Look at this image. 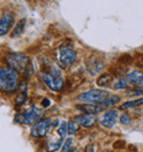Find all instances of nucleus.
Returning <instances> with one entry per match:
<instances>
[{
  "mask_svg": "<svg viewBox=\"0 0 143 152\" xmlns=\"http://www.w3.org/2000/svg\"><path fill=\"white\" fill-rule=\"evenodd\" d=\"M0 88L1 91H12L18 88V74L15 69L2 66L0 69Z\"/></svg>",
  "mask_w": 143,
  "mask_h": 152,
  "instance_id": "obj_1",
  "label": "nucleus"
},
{
  "mask_svg": "<svg viewBox=\"0 0 143 152\" xmlns=\"http://www.w3.org/2000/svg\"><path fill=\"white\" fill-rule=\"evenodd\" d=\"M109 97V93L101 89H91V91L82 93L77 96V100L83 102L85 104H91L95 105L97 103L101 104L106 98Z\"/></svg>",
  "mask_w": 143,
  "mask_h": 152,
  "instance_id": "obj_2",
  "label": "nucleus"
},
{
  "mask_svg": "<svg viewBox=\"0 0 143 152\" xmlns=\"http://www.w3.org/2000/svg\"><path fill=\"white\" fill-rule=\"evenodd\" d=\"M7 63L10 65L12 69L15 72L23 73L26 72V69L28 66V58L26 55L21 53H11L7 55Z\"/></svg>",
  "mask_w": 143,
  "mask_h": 152,
  "instance_id": "obj_3",
  "label": "nucleus"
},
{
  "mask_svg": "<svg viewBox=\"0 0 143 152\" xmlns=\"http://www.w3.org/2000/svg\"><path fill=\"white\" fill-rule=\"evenodd\" d=\"M52 126V121L50 118H44L40 121H38L35 125H33L31 129V136L34 138H41L44 137L49 133L50 129Z\"/></svg>",
  "mask_w": 143,
  "mask_h": 152,
  "instance_id": "obj_4",
  "label": "nucleus"
},
{
  "mask_svg": "<svg viewBox=\"0 0 143 152\" xmlns=\"http://www.w3.org/2000/svg\"><path fill=\"white\" fill-rule=\"evenodd\" d=\"M58 66L61 69H67V66L76 61V52L72 49H62L58 54Z\"/></svg>",
  "mask_w": 143,
  "mask_h": 152,
  "instance_id": "obj_5",
  "label": "nucleus"
},
{
  "mask_svg": "<svg viewBox=\"0 0 143 152\" xmlns=\"http://www.w3.org/2000/svg\"><path fill=\"white\" fill-rule=\"evenodd\" d=\"M39 77L45 83V85L50 89H52L54 91H61L63 87V80H61L60 77H53L51 74L44 72L39 73Z\"/></svg>",
  "mask_w": 143,
  "mask_h": 152,
  "instance_id": "obj_6",
  "label": "nucleus"
},
{
  "mask_svg": "<svg viewBox=\"0 0 143 152\" xmlns=\"http://www.w3.org/2000/svg\"><path fill=\"white\" fill-rule=\"evenodd\" d=\"M43 110L38 106H32L26 109L23 114V124L24 125H35L36 121L42 117Z\"/></svg>",
  "mask_w": 143,
  "mask_h": 152,
  "instance_id": "obj_7",
  "label": "nucleus"
},
{
  "mask_svg": "<svg viewBox=\"0 0 143 152\" xmlns=\"http://www.w3.org/2000/svg\"><path fill=\"white\" fill-rule=\"evenodd\" d=\"M118 118L119 114L117 110H108L99 117V124L105 128H112L116 125Z\"/></svg>",
  "mask_w": 143,
  "mask_h": 152,
  "instance_id": "obj_8",
  "label": "nucleus"
},
{
  "mask_svg": "<svg viewBox=\"0 0 143 152\" xmlns=\"http://www.w3.org/2000/svg\"><path fill=\"white\" fill-rule=\"evenodd\" d=\"M105 66V63L101 57L99 56H91L87 61V71L90 73V75H97L101 72Z\"/></svg>",
  "mask_w": 143,
  "mask_h": 152,
  "instance_id": "obj_9",
  "label": "nucleus"
},
{
  "mask_svg": "<svg viewBox=\"0 0 143 152\" xmlns=\"http://www.w3.org/2000/svg\"><path fill=\"white\" fill-rule=\"evenodd\" d=\"M13 22H15L13 17L10 13L4 12L1 15V20H0V34L4 35L6 33H8V31L11 29Z\"/></svg>",
  "mask_w": 143,
  "mask_h": 152,
  "instance_id": "obj_10",
  "label": "nucleus"
},
{
  "mask_svg": "<svg viewBox=\"0 0 143 152\" xmlns=\"http://www.w3.org/2000/svg\"><path fill=\"white\" fill-rule=\"evenodd\" d=\"M76 122L82 125L83 127H86V128H89L91 126L95 125L96 122V117L95 115L91 114H83V115H78L76 116Z\"/></svg>",
  "mask_w": 143,
  "mask_h": 152,
  "instance_id": "obj_11",
  "label": "nucleus"
},
{
  "mask_svg": "<svg viewBox=\"0 0 143 152\" xmlns=\"http://www.w3.org/2000/svg\"><path fill=\"white\" fill-rule=\"evenodd\" d=\"M76 109L83 111L84 114H91L95 115L101 110V106H97V105H91V104H82V105H76Z\"/></svg>",
  "mask_w": 143,
  "mask_h": 152,
  "instance_id": "obj_12",
  "label": "nucleus"
},
{
  "mask_svg": "<svg viewBox=\"0 0 143 152\" xmlns=\"http://www.w3.org/2000/svg\"><path fill=\"white\" fill-rule=\"evenodd\" d=\"M142 78H143V74H141V73H140L139 71H136V69L127 74V80H128L130 84H133V85H138V84L141 82Z\"/></svg>",
  "mask_w": 143,
  "mask_h": 152,
  "instance_id": "obj_13",
  "label": "nucleus"
},
{
  "mask_svg": "<svg viewBox=\"0 0 143 152\" xmlns=\"http://www.w3.org/2000/svg\"><path fill=\"white\" fill-rule=\"evenodd\" d=\"M111 82H112V76L106 73V74H102V75L98 77L97 85L100 86V87H107V86H109Z\"/></svg>",
  "mask_w": 143,
  "mask_h": 152,
  "instance_id": "obj_14",
  "label": "nucleus"
},
{
  "mask_svg": "<svg viewBox=\"0 0 143 152\" xmlns=\"http://www.w3.org/2000/svg\"><path fill=\"white\" fill-rule=\"evenodd\" d=\"M24 26H26V19H21L19 22L15 24V27L13 28V30L11 32V38L15 39L20 37V34L23 32V29H24Z\"/></svg>",
  "mask_w": 143,
  "mask_h": 152,
  "instance_id": "obj_15",
  "label": "nucleus"
},
{
  "mask_svg": "<svg viewBox=\"0 0 143 152\" xmlns=\"http://www.w3.org/2000/svg\"><path fill=\"white\" fill-rule=\"evenodd\" d=\"M62 145V138H57V139H51L47 142V150L51 152H55L58 148Z\"/></svg>",
  "mask_w": 143,
  "mask_h": 152,
  "instance_id": "obj_16",
  "label": "nucleus"
},
{
  "mask_svg": "<svg viewBox=\"0 0 143 152\" xmlns=\"http://www.w3.org/2000/svg\"><path fill=\"white\" fill-rule=\"evenodd\" d=\"M142 104H143V97L142 98L136 99V100H130V102H127V103L122 104L120 106V109L121 110H124V109H129V108L139 106V105H142Z\"/></svg>",
  "mask_w": 143,
  "mask_h": 152,
  "instance_id": "obj_17",
  "label": "nucleus"
},
{
  "mask_svg": "<svg viewBox=\"0 0 143 152\" xmlns=\"http://www.w3.org/2000/svg\"><path fill=\"white\" fill-rule=\"evenodd\" d=\"M119 102H120V97H119V96H116V95H112V96H109L108 98H106L101 103V105L102 106L109 107V106H113L115 104L119 103Z\"/></svg>",
  "mask_w": 143,
  "mask_h": 152,
  "instance_id": "obj_18",
  "label": "nucleus"
},
{
  "mask_svg": "<svg viewBox=\"0 0 143 152\" xmlns=\"http://www.w3.org/2000/svg\"><path fill=\"white\" fill-rule=\"evenodd\" d=\"M67 131H68V124L66 121H62V124H61L58 129H57V132H58L60 138L64 139L67 136Z\"/></svg>",
  "mask_w": 143,
  "mask_h": 152,
  "instance_id": "obj_19",
  "label": "nucleus"
},
{
  "mask_svg": "<svg viewBox=\"0 0 143 152\" xmlns=\"http://www.w3.org/2000/svg\"><path fill=\"white\" fill-rule=\"evenodd\" d=\"M128 87V80L124 78H119V80L113 84V88L115 89H124Z\"/></svg>",
  "mask_w": 143,
  "mask_h": 152,
  "instance_id": "obj_20",
  "label": "nucleus"
},
{
  "mask_svg": "<svg viewBox=\"0 0 143 152\" xmlns=\"http://www.w3.org/2000/svg\"><path fill=\"white\" fill-rule=\"evenodd\" d=\"M73 142H74V140L72 139V138H68L67 140L64 142V145H63V147H62V152H69L73 148Z\"/></svg>",
  "mask_w": 143,
  "mask_h": 152,
  "instance_id": "obj_21",
  "label": "nucleus"
},
{
  "mask_svg": "<svg viewBox=\"0 0 143 152\" xmlns=\"http://www.w3.org/2000/svg\"><path fill=\"white\" fill-rule=\"evenodd\" d=\"M78 130V124L74 120H71L68 121V133L69 134H74Z\"/></svg>",
  "mask_w": 143,
  "mask_h": 152,
  "instance_id": "obj_22",
  "label": "nucleus"
},
{
  "mask_svg": "<svg viewBox=\"0 0 143 152\" xmlns=\"http://www.w3.org/2000/svg\"><path fill=\"white\" fill-rule=\"evenodd\" d=\"M26 91H23V93H20L17 99H15V104L17 106H22L23 104L26 103Z\"/></svg>",
  "mask_w": 143,
  "mask_h": 152,
  "instance_id": "obj_23",
  "label": "nucleus"
},
{
  "mask_svg": "<svg viewBox=\"0 0 143 152\" xmlns=\"http://www.w3.org/2000/svg\"><path fill=\"white\" fill-rule=\"evenodd\" d=\"M24 74H26V76L28 78H31L32 75H33V66H32V63H31V62L28 63V66H26Z\"/></svg>",
  "mask_w": 143,
  "mask_h": 152,
  "instance_id": "obj_24",
  "label": "nucleus"
},
{
  "mask_svg": "<svg viewBox=\"0 0 143 152\" xmlns=\"http://www.w3.org/2000/svg\"><path fill=\"white\" fill-rule=\"evenodd\" d=\"M131 60H132V57L130 56V55H128V54H125V55H122V56L119 58V63H120V64H128Z\"/></svg>",
  "mask_w": 143,
  "mask_h": 152,
  "instance_id": "obj_25",
  "label": "nucleus"
},
{
  "mask_svg": "<svg viewBox=\"0 0 143 152\" xmlns=\"http://www.w3.org/2000/svg\"><path fill=\"white\" fill-rule=\"evenodd\" d=\"M120 121L122 122L123 125H129V124H130V121H131V119H130V117H129V115L122 114L120 116Z\"/></svg>",
  "mask_w": 143,
  "mask_h": 152,
  "instance_id": "obj_26",
  "label": "nucleus"
},
{
  "mask_svg": "<svg viewBox=\"0 0 143 152\" xmlns=\"http://www.w3.org/2000/svg\"><path fill=\"white\" fill-rule=\"evenodd\" d=\"M143 93V91H141L140 88H133V89H131V91H129L128 93V95H130V96H139V95H141Z\"/></svg>",
  "mask_w": 143,
  "mask_h": 152,
  "instance_id": "obj_27",
  "label": "nucleus"
},
{
  "mask_svg": "<svg viewBox=\"0 0 143 152\" xmlns=\"http://www.w3.org/2000/svg\"><path fill=\"white\" fill-rule=\"evenodd\" d=\"M116 149H123L124 147H125V143H124V141H117L116 143H115V145H113Z\"/></svg>",
  "mask_w": 143,
  "mask_h": 152,
  "instance_id": "obj_28",
  "label": "nucleus"
},
{
  "mask_svg": "<svg viewBox=\"0 0 143 152\" xmlns=\"http://www.w3.org/2000/svg\"><path fill=\"white\" fill-rule=\"evenodd\" d=\"M50 105H51V102H50V99L45 98L42 100V106L43 107H49Z\"/></svg>",
  "mask_w": 143,
  "mask_h": 152,
  "instance_id": "obj_29",
  "label": "nucleus"
},
{
  "mask_svg": "<svg viewBox=\"0 0 143 152\" xmlns=\"http://www.w3.org/2000/svg\"><path fill=\"white\" fill-rule=\"evenodd\" d=\"M94 151H95L94 145H89V147H87L86 148V152H94Z\"/></svg>",
  "mask_w": 143,
  "mask_h": 152,
  "instance_id": "obj_30",
  "label": "nucleus"
},
{
  "mask_svg": "<svg viewBox=\"0 0 143 152\" xmlns=\"http://www.w3.org/2000/svg\"><path fill=\"white\" fill-rule=\"evenodd\" d=\"M58 125H60V120H58V119H56V120H54V121L52 122L53 127H57Z\"/></svg>",
  "mask_w": 143,
  "mask_h": 152,
  "instance_id": "obj_31",
  "label": "nucleus"
},
{
  "mask_svg": "<svg viewBox=\"0 0 143 152\" xmlns=\"http://www.w3.org/2000/svg\"><path fill=\"white\" fill-rule=\"evenodd\" d=\"M136 86H138V87H139L140 89H141V91H143V78H142V80H141V82H140V83L138 84Z\"/></svg>",
  "mask_w": 143,
  "mask_h": 152,
  "instance_id": "obj_32",
  "label": "nucleus"
},
{
  "mask_svg": "<svg viewBox=\"0 0 143 152\" xmlns=\"http://www.w3.org/2000/svg\"><path fill=\"white\" fill-rule=\"evenodd\" d=\"M142 74H143V73H142Z\"/></svg>",
  "mask_w": 143,
  "mask_h": 152,
  "instance_id": "obj_33",
  "label": "nucleus"
}]
</instances>
